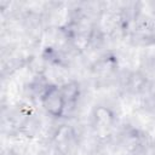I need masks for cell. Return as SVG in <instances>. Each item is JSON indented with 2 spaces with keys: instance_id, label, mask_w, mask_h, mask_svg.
<instances>
[{
  "instance_id": "1",
  "label": "cell",
  "mask_w": 155,
  "mask_h": 155,
  "mask_svg": "<svg viewBox=\"0 0 155 155\" xmlns=\"http://www.w3.org/2000/svg\"><path fill=\"white\" fill-rule=\"evenodd\" d=\"M41 104L44 109L54 117H61L65 113V102L61 88L56 85H47L41 93Z\"/></svg>"
},
{
  "instance_id": "2",
  "label": "cell",
  "mask_w": 155,
  "mask_h": 155,
  "mask_svg": "<svg viewBox=\"0 0 155 155\" xmlns=\"http://www.w3.org/2000/svg\"><path fill=\"white\" fill-rule=\"evenodd\" d=\"M59 88H61L62 96L65 102V110L68 109V107L73 108L75 105V103L78 102V98L80 94L79 84L76 81H69V82H65L62 86H59Z\"/></svg>"
},
{
  "instance_id": "3",
  "label": "cell",
  "mask_w": 155,
  "mask_h": 155,
  "mask_svg": "<svg viewBox=\"0 0 155 155\" xmlns=\"http://www.w3.org/2000/svg\"><path fill=\"white\" fill-rule=\"evenodd\" d=\"M94 115H96L97 121L101 122V124H104V125L110 124L111 120H113V114L110 113L109 109H107V108H104V107L97 108L96 111H94Z\"/></svg>"
}]
</instances>
